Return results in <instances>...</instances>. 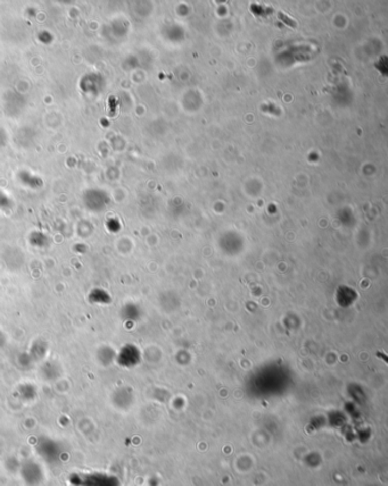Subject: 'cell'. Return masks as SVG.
<instances>
[{
  "label": "cell",
  "instance_id": "cell-1",
  "mask_svg": "<svg viewBox=\"0 0 388 486\" xmlns=\"http://www.w3.org/2000/svg\"><path fill=\"white\" fill-rule=\"evenodd\" d=\"M35 450L39 457L49 466H57L63 461L65 454L64 444L49 436H41L35 443Z\"/></svg>",
  "mask_w": 388,
  "mask_h": 486
},
{
  "label": "cell",
  "instance_id": "cell-2",
  "mask_svg": "<svg viewBox=\"0 0 388 486\" xmlns=\"http://www.w3.org/2000/svg\"><path fill=\"white\" fill-rule=\"evenodd\" d=\"M69 481L71 486H120L115 476L101 471L73 472Z\"/></svg>",
  "mask_w": 388,
  "mask_h": 486
},
{
  "label": "cell",
  "instance_id": "cell-3",
  "mask_svg": "<svg viewBox=\"0 0 388 486\" xmlns=\"http://www.w3.org/2000/svg\"><path fill=\"white\" fill-rule=\"evenodd\" d=\"M19 471L22 480L28 486H40L46 477L43 467L33 459H28L22 462L19 467Z\"/></svg>",
  "mask_w": 388,
  "mask_h": 486
},
{
  "label": "cell",
  "instance_id": "cell-4",
  "mask_svg": "<svg viewBox=\"0 0 388 486\" xmlns=\"http://www.w3.org/2000/svg\"><path fill=\"white\" fill-rule=\"evenodd\" d=\"M17 392H19V397L24 402H32L38 397V390L32 383L21 384L17 389Z\"/></svg>",
  "mask_w": 388,
  "mask_h": 486
},
{
  "label": "cell",
  "instance_id": "cell-5",
  "mask_svg": "<svg viewBox=\"0 0 388 486\" xmlns=\"http://www.w3.org/2000/svg\"><path fill=\"white\" fill-rule=\"evenodd\" d=\"M89 301L96 304H107L111 302V295L102 288H94L90 291Z\"/></svg>",
  "mask_w": 388,
  "mask_h": 486
},
{
  "label": "cell",
  "instance_id": "cell-6",
  "mask_svg": "<svg viewBox=\"0 0 388 486\" xmlns=\"http://www.w3.org/2000/svg\"><path fill=\"white\" fill-rule=\"evenodd\" d=\"M47 351H48V344L42 340H37L32 344L30 352L28 353L30 354V357L32 358L33 361H37L46 356Z\"/></svg>",
  "mask_w": 388,
  "mask_h": 486
},
{
  "label": "cell",
  "instance_id": "cell-7",
  "mask_svg": "<svg viewBox=\"0 0 388 486\" xmlns=\"http://www.w3.org/2000/svg\"><path fill=\"white\" fill-rule=\"evenodd\" d=\"M41 375L43 377V380H48V381L56 380L57 377L60 376V369H58L56 363L47 362L44 363L41 368Z\"/></svg>",
  "mask_w": 388,
  "mask_h": 486
},
{
  "label": "cell",
  "instance_id": "cell-8",
  "mask_svg": "<svg viewBox=\"0 0 388 486\" xmlns=\"http://www.w3.org/2000/svg\"><path fill=\"white\" fill-rule=\"evenodd\" d=\"M110 354H113V351L110 348L103 347V348L99 349L98 353H97V359H98L99 363H101V365H103V366H107L108 363H110V361H112V358L107 357V356H110Z\"/></svg>",
  "mask_w": 388,
  "mask_h": 486
},
{
  "label": "cell",
  "instance_id": "cell-9",
  "mask_svg": "<svg viewBox=\"0 0 388 486\" xmlns=\"http://www.w3.org/2000/svg\"><path fill=\"white\" fill-rule=\"evenodd\" d=\"M277 16H278L279 20H281L283 23H285L286 25L293 27V29H296L297 23H296L294 20H293V18H290L289 16H288L287 14H285L283 12H278V13H277Z\"/></svg>",
  "mask_w": 388,
  "mask_h": 486
},
{
  "label": "cell",
  "instance_id": "cell-10",
  "mask_svg": "<svg viewBox=\"0 0 388 486\" xmlns=\"http://www.w3.org/2000/svg\"><path fill=\"white\" fill-rule=\"evenodd\" d=\"M4 343H5V336H4V334L0 332V348L3 347Z\"/></svg>",
  "mask_w": 388,
  "mask_h": 486
}]
</instances>
